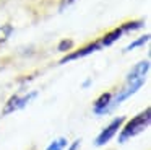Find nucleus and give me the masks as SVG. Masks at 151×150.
Returning <instances> with one entry per match:
<instances>
[{
  "label": "nucleus",
  "instance_id": "obj_1",
  "mask_svg": "<svg viewBox=\"0 0 151 150\" xmlns=\"http://www.w3.org/2000/svg\"><path fill=\"white\" fill-rule=\"evenodd\" d=\"M150 72V60H141L138 64H135L132 67V70L127 74V78H125L124 87L120 88L115 96H112V103H111V109L125 101L127 98H130L132 95H135L141 87L145 85V80H146V75Z\"/></svg>",
  "mask_w": 151,
  "mask_h": 150
},
{
  "label": "nucleus",
  "instance_id": "obj_2",
  "mask_svg": "<svg viewBox=\"0 0 151 150\" xmlns=\"http://www.w3.org/2000/svg\"><path fill=\"white\" fill-rule=\"evenodd\" d=\"M150 121H151V109L146 108L145 111L138 113L135 117H132V119L124 126V129L120 130V135H119V142L124 143V142H127L128 139L137 137L138 134H141L148 126H150Z\"/></svg>",
  "mask_w": 151,
  "mask_h": 150
},
{
  "label": "nucleus",
  "instance_id": "obj_3",
  "mask_svg": "<svg viewBox=\"0 0 151 150\" xmlns=\"http://www.w3.org/2000/svg\"><path fill=\"white\" fill-rule=\"evenodd\" d=\"M36 96H37V91H29V93L21 95V96L20 95H15V96H12L10 100H8V103L5 104L4 113L2 114L7 116V114H12V113H15V111H18V109H23V108H26Z\"/></svg>",
  "mask_w": 151,
  "mask_h": 150
},
{
  "label": "nucleus",
  "instance_id": "obj_4",
  "mask_svg": "<svg viewBox=\"0 0 151 150\" xmlns=\"http://www.w3.org/2000/svg\"><path fill=\"white\" fill-rule=\"evenodd\" d=\"M124 121H125V117L124 116H119V117H115L114 121H111V122L107 124V126L104 127V129L99 132V135L96 137V140H94V143L98 147H102V145H106V143L109 142V140L112 139L114 135H117V132L120 130V127H122V124H124Z\"/></svg>",
  "mask_w": 151,
  "mask_h": 150
},
{
  "label": "nucleus",
  "instance_id": "obj_5",
  "mask_svg": "<svg viewBox=\"0 0 151 150\" xmlns=\"http://www.w3.org/2000/svg\"><path fill=\"white\" fill-rule=\"evenodd\" d=\"M102 46H101V42H91V44H88V46H85V47H81V49H78V51H75V52H72V54H68L67 57H63L62 60H60V64H65V62H70V60H76V59H81V57H86V55H89V54H93V52H96V51H99Z\"/></svg>",
  "mask_w": 151,
  "mask_h": 150
},
{
  "label": "nucleus",
  "instance_id": "obj_6",
  "mask_svg": "<svg viewBox=\"0 0 151 150\" xmlns=\"http://www.w3.org/2000/svg\"><path fill=\"white\" fill-rule=\"evenodd\" d=\"M112 96H114L112 93H102V95H99V98L94 101V104H93V111H94V114L102 116V114L112 111V109H111Z\"/></svg>",
  "mask_w": 151,
  "mask_h": 150
},
{
  "label": "nucleus",
  "instance_id": "obj_7",
  "mask_svg": "<svg viewBox=\"0 0 151 150\" xmlns=\"http://www.w3.org/2000/svg\"><path fill=\"white\" fill-rule=\"evenodd\" d=\"M124 34V29L122 28H115V29H112V31H109L107 34L104 36V38L101 39V46L102 47H107V46H111V44H114L117 39H120V36Z\"/></svg>",
  "mask_w": 151,
  "mask_h": 150
},
{
  "label": "nucleus",
  "instance_id": "obj_8",
  "mask_svg": "<svg viewBox=\"0 0 151 150\" xmlns=\"http://www.w3.org/2000/svg\"><path fill=\"white\" fill-rule=\"evenodd\" d=\"M67 147V139L65 137H59V139L52 140V142L47 145L46 150H63Z\"/></svg>",
  "mask_w": 151,
  "mask_h": 150
},
{
  "label": "nucleus",
  "instance_id": "obj_9",
  "mask_svg": "<svg viewBox=\"0 0 151 150\" xmlns=\"http://www.w3.org/2000/svg\"><path fill=\"white\" fill-rule=\"evenodd\" d=\"M148 39H150V34L141 36V38H138L137 41H133L132 44H128L127 47L124 49V51H125V52H128V51H133V49H137V47H141L143 44H146V42H148Z\"/></svg>",
  "mask_w": 151,
  "mask_h": 150
},
{
  "label": "nucleus",
  "instance_id": "obj_10",
  "mask_svg": "<svg viewBox=\"0 0 151 150\" xmlns=\"http://www.w3.org/2000/svg\"><path fill=\"white\" fill-rule=\"evenodd\" d=\"M12 31H13V28H12L10 25L0 26V42H5V41H7V39L12 36Z\"/></svg>",
  "mask_w": 151,
  "mask_h": 150
},
{
  "label": "nucleus",
  "instance_id": "obj_11",
  "mask_svg": "<svg viewBox=\"0 0 151 150\" xmlns=\"http://www.w3.org/2000/svg\"><path fill=\"white\" fill-rule=\"evenodd\" d=\"M72 46H73V41H70V39L62 41V42H60V46H59V51H68Z\"/></svg>",
  "mask_w": 151,
  "mask_h": 150
},
{
  "label": "nucleus",
  "instance_id": "obj_12",
  "mask_svg": "<svg viewBox=\"0 0 151 150\" xmlns=\"http://www.w3.org/2000/svg\"><path fill=\"white\" fill-rule=\"evenodd\" d=\"M80 143H81V140H80V139L75 140V142H73L72 145L68 147V150H78V149H80Z\"/></svg>",
  "mask_w": 151,
  "mask_h": 150
}]
</instances>
